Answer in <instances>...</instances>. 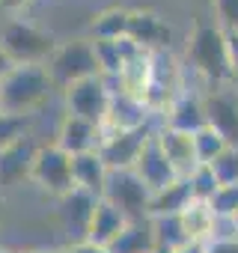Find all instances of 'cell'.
Wrapping results in <instances>:
<instances>
[{
  "label": "cell",
  "instance_id": "cell-1",
  "mask_svg": "<svg viewBox=\"0 0 238 253\" xmlns=\"http://www.w3.org/2000/svg\"><path fill=\"white\" fill-rule=\"evenodd\" d=\"M54 89L45 66H12L0 78V113L30 119L51 101Z\"/></svg>",
  "mask_w": 238,
  "mask_h": 253
},
{
  "label": "cell",
  "instance_id": "cell-2",
  "mask_svg": "<svg viewBox=\"0 0 238 253\" xmlns=\"http://www.w3.org/2000/svg\"><path fill=\"white\" fill-rule=\"evenodd\" d=\"M185 63L208 84V86H229L235 84L232 66H229V48H226V33L217 24L199 21L185 48Z\"/></svg>",
  "mask_w": 238,
  "mask_h": 253
},
{
  "label": "cell",
  "instance_id": "cell-3",
  "mask_svg": "<svg viewBox=\"0 0 238 253\" xmlns=\"http://www.w3.org/2000/svg\"><path fill=\"white\" fill-rule=\"evenodd\" d=\"M0 48L6 51L12 66H45L57 48V39L24 18H9L0 27Z\"/></svg>",
  "mask_w": 238,
  "mask_h": 253
},
{
  "label": "cell",
  "instance_id": "cell-4",
  "mask_svg": "<svg viewBox=\"0 0 238 253\" xmlns=\"http://www.w3.org/2000/svg\"><path fill=\"white\" fill-rule=\"evenodd\" d=\"M51 81L57 89H66L83 78H95L98 72V60H95V45L92 39H69V42H57L51 60L45 63Z\"/></svg>",
  "mask_w": 238,
  "mask_h": 253
},
{
  "label": "cell",
  "instance_id": "cell-5",
  "mask_svg": "<svg viewBox=\"0 0 238 253\" xmlns=\"http://www.w3.org/2000/svg\"><path fill=\"white\" fill-rule=\"evenodd\" d=\"M30 182L45 191L48 197L63 200L66 194L75 191V179H72V155H66L57 143H45L36 149L33 158V170H30Z\"/></svg>",
  "mask_w": 238,
  "mask_h": 253
},
{
  "label": "cell",
  "instance_id": "cell-6",
  "mask_svg": "<svg viewBox=\"0 0 238 253\" xmlns=\"http://www.w3.org/2000/svg\"><path fill=\"white\" fill-rule=\"evenodd\" d=\"M110 84L95 75V78H83L72 86L63 89V104H66V113L72 116H80L92 125H104L107 119V107H110Z\"/></svg>",
  "mask_w": 238,
  "mask_h": 253
},
{
  "label": "cell",
  "instance_id": "cell-7",
  "mask_svg": "<svg viewBox=\"0 0 238 253\" xmlns=\"http://www.w3.org/2000/svg\"><path fill=\"white\" fill-rule=\"evenodd\" d=\"M101 200L116 206L128 220H137V217H149L152 191L140 182V176L134 170H110Z\"/></svg>",
  "mask_w": 238,
  "mask_h": 253
},
{
  "label": "cell",
  "instance_id": "cell-8",
  "mask_svg": "<svg viewBox=\"0 0 238 253\" xmlns=\"http://www.w3.org/2000/svg\"><path fill=\"white\" fill-rule=\"evenodd\" d=\"M202 107L205 125H211L229 146H238V84L208 86L202 92Z\"/></svg>",
  "mask_w": 238,
  "mask_h": 253
},
{
  "label": "cell",
  "instance_id": "cell-9",
  "mask_svg": "<svg viewBox=\"0 0 238 253\" xmlns=\"http://www.w3.org/2000/svg\"><path fill=\"white\" fill-rule=\"evenodd\" d=\"M152 134H155L152 125L149 128H137V131H104L95 152L101 155L107 170H134V164H137V158Z\"/></svg>",
  "mask_w": 238,
  "mask_h": 253
},
{
  "label": "cell",
  "instance_id": "cell-10",
  "mask_svg": "<svg viewBox=\"0 0 238 253\" xmlns=\"http://www.w3.org/2000/svg\"><path fill=\"white\" fill-rule=\"evenodd\" d=\"M128 39L137 42L143 51L158 54L170 51L173 42V27L152 9H131V24H128Z\"/></svg>",
  "mask_w": 238,
  "mask_h": 253
},
{
  "label": "cell",
  "instance_id": "cell-11",
  "mask_svg": "<svg viewBox=\"0 0 238 253\" xmlns=\"http://www.w3.org/2000/svg\"><path fill=\"white\" fill-rule=\"evenodd\" d=\"M134 173L140 176V182H143L152 194H158V191L170 188L173 182H179V173H176L173 164L167 161V155H164V149H161V143H158L155 134L146 140V146H143V152H140V158H137V164H134Z\"/></svg>",
  "mask_w": 238,
  "mask_h": 253
},
{
  "label": "cell",
  "instance_id": "cell-12",
  "mask_svg": "<svg viewBox=\"0 0 238 253\" xmlns=\"http://www.w3.org/2000/svg\"><path fill=\"white\" fill-rule=\"evenodd\" d=\"M101 137H104V131H101V125H92V122H86V119H80V116H72V113H66L63 119H60V125H57V146L66 152V155H83V152H95L98 149V143H101Z\"/></svg>",
  "mask_w": 238,
  "mask_h": 253
},
{
  "label": "cell",
  "instance_id": "cell-13",
  "mask_svg": "<svg viewBox=\"0 0 238 253\" xmlns=\"http://www.w3.org/2000/svg\"><path fill=\"white\" fill-rule=\"evenodd\" d=\"M149 125H152V113L140 98L125 95V92H113L107 119L101 125L104 131H137V128H149Z\"/></svg>",
  "mask_w": 238,
  "mask_h": 253
},
{
  "label": "cell",
  "instance_id": "cell-14",
  "mask_svg": "<svg viewBox=\"0 0 238 253\" xmlns=\"http://www.w3.org/2000/svg\"><path fill=\"white\" fill-rule=\"evenodd\" d=\"M125 226H128V217L116 206H110L107 200H95V206L89 211V220L83 226V238L92 241V244H101V247H113V241L122 235Z\"/></svg>",
  "mask_w": 238,
  "mask_h": 253
},
{
  "label": "cell",
  "instance_id": "cell-15",
  "mask_svg": "<svg viewBox=\"0 0 238 253\" xmlns=\"http://www.w3.org/2000/svg\"><path fill=\"white\" fill-rule=\"evenodd\" d=\"M155 137H158V143H161L167 161H170L173 170L179 173V179H188V176L199 167L197 149H194V134L167 128V125H158V128H155Z\"/></svg>",
  "mask_w": 238,
  "mask_h": 253
},
{
  "label": "cell",
  "instance_id": "cell-16",
  "mask_svg": "<svg viewBox=\"0 0 238 253\" xmlns=\"http://www.w3.org/2000/svg\"><path fill=\"white\" fill-rule=\"evenodd\" d=\"M36 149H39V143L33 137H24L6 149H0V188H15L24 179L30 182Z\"/></svg>",
  "mask_w": 238,
  "mask_h": 253
},
{
  "label": "cell",
  "instance_id": "cell-17",
  "mask_svg": "<svg viewBox=\"0 0 238 253\" xmlns=\"http://www.w3.org/2000/svg\"><path fill=\"white\" fill-rule=\"evenodd\" d=\"M164 125L176 131H188L197 134L205 125V107H202V92H188L182 89L179 98L170 104V110L164 113Z\"/></svg>",
  "mask_w": 238,
  "mask_h": 253
},
{
  "label": "cell",
  "instance_id": "cell-18",
  "mask_svg": "<svg viewBox=\"0 0 238 253\" xmlns=\"http://www.w3.org/2000/svg\"><path fill=\"white\" fill-rule=\"evenodd\" d=\"M107 176H110V170H107V164L101 161L98 152H83V155H75L72 158V179H75V188L78 191L101 200L104 185H107Z\"/></svg>",
  "mask_w": 238,
  "mask_h": 253
},
{
  "label": "cell",
  "instance_id": "cell-19",
  "mask_svg": "<svg viewBox=\"0 0 238 253\" xmlns=\"http://www.w3.org/2000/svg\"><path fill=\"white\" fill-rule=\"evenodd\" d=\"M113 253H155L158 241H155V229H152V217H137L128 220V226L122 229L110 247Z\"/></svg>",
  "mask_w": 238,
  "mask_h": 253
},
{
  "label": "cell",
  "instance_id": "cell-20",
  "mask_svg": "<svg viewBox=\"0 0 238 253\" xmlns=\"http://www.w3.org/2000/svg\"><path fill=\"white\" fill-rule=\"evenodd\" d=\"M179 220L185 226V235L188 241H205L211 238V229H214V211L208 203H199V200H191L182 211H179Z\"/></svg>",
  "mask_w": 238,
  "mask_h": 253
},
{
  "label": "cell",
  "instance_id": "cell-21",
  "mask_svg": "<svg viewBox=\"0 0 238 253\" xmlns=\"http://www.w3.org/2000/svg\"><path fill=\"white\" fill-rule=\"evenodd\" d=\"M128 24H131V9L128 6H107L92 18L89 33H92V39H125Z\"/></svg>",
  "mask_w": 238,
  "mask_h": 253
},
{
  "label": "cell",
  "instance_id": "cell-22",
  "mask_svg": "<svg viewBox=\"0 0 238 253\" xmlns=\"http://www.w3.org/2000/svg\"><path fill=\"white\" fill-rule=\"evenodd\" d=\"M188 203H191V188H188V179H179V182H173L170 188H164V191L152 194V200H149V217L179 214Z\"/></svg>",
  "mask_w": 238,
  "mask_h": 253
},
{
  "label": "cell",
  "instance_id": "cell-23",
  "mask_svg": "<svg viewBox=\"0 0 238 253\" xmlns=\"http://www.w3.org/2000/svg\"><path fill=\"white\" fill-rule=\"evenodd\" d=\"M152 229H155L158 250H176L179 244H185V241H188V235H185V226H182L179 214L152 217Z\"/></svg>",
  "mask_w": 238,
  "mask_h": 253
},
{
  "label": "cell",
  "instance_id": "cell-24",
  "mask_svg": "<svg viewBox=\"0 0 238 253\" xmlns=\"http://www.w3.org/2000/svg\"><path fill=\"white\" fill-rule=\"evenodd\" d=\"M226 146H229V143L211 128V125H202V128L194 134V149H197V161H199V164H211Z\"/></svg>",
  "mask_w": 238,
  "mask_h": 253
},
{
  "label": "cell",
  "instance_id": "cell-25",
  "mask_svg": "<svg viewBox=\"0 0 238 253\" xmlns=\"http://www.w3.org/2000/svg\"><path fill=\"white\" fill-rule=\"evenodd\" d=\"M188 188H191V200L208 203V200L217 194L220 182H217V176H214V170H211L208 164H199V167L188 176Z\"/></svg>",
  "mask_w": 238,
  "mask_h": 253
},
{
  "label": "cell",
  "instance_id": "cell-26",
  "mask_svg": "<svg viewBox=\"0 0 238 253\" xmlns=\"http://www.w3.org/2000/svg\"><path fill=\"white\" fill-rule=\"evenodd\" d=\"M208 167L214 170L220 185H238V146H226Z\"/></svg>",
  "mask_w": 238,
  "mask_h": 253
},
{
  "label": "cell",
  "instance_id": "cell-27",
  "mask_svg": "<svg viewBox=\"0 0 238 253\" xmlns=\"http://www.w3.org/2000/svg\"><path fill=\"white\" fill-rule=\"evenodd\" d=\"M208 206H211L214 217L235 220V214H238V185H220L217 194L208 200Z\"/></svg>",
  "mask_w": 238,
  "mask_h": 253
},
{
  "label": "cell",
  "instance_id": "cell-28",
  "mask_svg": "<svg viewBox=\"0 0 238 253\" xmlns=\"http://www.w3.org/2000/svg\"><path fill=\"white\" fill-rule=\"evenodd\" d=\"M27 122L30 119H21V116H9V113H0V149H6L24 137H30L27 131Z\"/></svg>",
  "mask_w": 238,
  "mask_h": 253
},
{
  "label": "cell",
  "instance_id": "cell-29",
  "mask_svg": "<svg viewBox=\"0 0 238 253\" xmlns=\"http://www.w3.org/2000/svg\"><path fill=\"white\" fill-rule=\"evenodd\" d=\"M214 24L223 33H238V0H211Z\"/></svg>",
  "mask_w": 238,
  "mask_h": 253
},
{
  "label": "cell",
  "instance_id": "cell-30",
  "mask_svg": "<svg viewBox=\"0 0 238 253\" xmlns=\"http://www.w3.org/2000/svg\"><path fill=\"white\" fill-rule=\"evenodd\" d=\"M226 48H229V66H232V78L238 84V33H226Z\"/></svg>",
  "mask_w": 238,
  "mask_h": 253
},
{
  "label": "cell",
  "instance_id": "cell-31",
  "mask_svg": "<svg viewBox=\"0 0 238 253\" xmlns=\"http://www.w3.org/2000/svg\"><path fill=\"white\" fill-rule=\"evenodd\" d=\"M205 253H238V238H226V241H208Z\"/></svg>",
  "mask_w": 238,
  "mask_h": 253
},
{
  "label": "cell",
  "instance_id": "cell-32",
  "mask_svg": "<svg viewBox=\"0 0 238 253\" xmlns=\"http://www.w3.org/2000/svg\"><path fill=\"white\" fill-rule=\"evenodd\" d=\"M72 253H113L110 247H101V244H92V241H86V238H80V241H75L72 247H69Z\"/></svg>",
  "mask_w": 238,
  "mask_h": 253
},
{
  "label": "cell",
  "instance_id": "cell-33",
  "mask_svg": "<svg viewBox=\"0 0 238 253\" xmlns=\"http://www.w3.org/2000/svg\"><path fill=\"white\" fill-rule=\"evenodd\" d=\"M33 3V0H0V12H6V15H18L21 9H27Z\"/></svg>",
  "mask_w": 238,
  "mask_h": 253
},
{
  "label": "cell",
  "instance_id": "cell-34",
  "mask_svg": "<svg viewBox=\"0 0 238 253\" xmlns=\"http://www.w3.org/2000/svg\"><path fill=\"white\" fill-rule=\"evenodd\" d=\"M170 253H205V241H185Z\"/></svg>",
  "mask_w": 238,
  "mask_h": 253
},
{
  "label": "cell",
  "instance_id": "cell-35",
  "mask_svg": "<svg viewBox=\"0 0 238 253\" xmlns=\"http://www.w3.org/2000/svg\"><path fill=\"white\" fill-rule=\"evenodd\" d=\"M9 69H12V60L6 57V51H3V48H0V78H3Z\"/></svg>",
  "mask_w": 238,
  "mask_h": 253
},
{
  "label": "cell",
  "instance_id": "cell-36",
  "mask_svg": "<svg viewBox=\"0 0 238 253\" xmlns=\"http://www.w3.org/2000/svg\"><path fill=\"white\" fill-rule=\"evenodd\" d=\"M18 253H57V250H42V247H30V250H18Z\"/></svg>",
  "mask_w": 238,
  "mask_h": 253
},
{
  "label": "cell",
  "instance_id": "cell-37",
  "mask_svg": "<svg viewBox=\"0 0 238 253\" xmlns=\"http://www.w3.org/2000/svg\"><path fill=\"white\" fill-rule=\"evenodd\" d=\"M57 253H72V250H69V247H66V250H57Z\"/></svg>",
  "mask_w": 238,
  "mask_h": 253
},
{
  "label": "cell",
  "instance_id": "cell-38",
  "mask_svg": "<svg viewBox=\"0 0 238 253\" xmlns=\"http://www.w3.org/2000/svg\"><path fill=\"white\" fill-rule=\"evenodd\" d=\"M0 253H12V250H3V247H0Z\"/></svg>",
  "mask_w": 238,
  "mask_h": 253
},
{
  "label": "cell",
  "instance_id": "cell-39",
  "mask_svg": "<svg viewBox=\"0 0 238 253\" xmlns=\"http://www.w3.org/2000/svg\"><path fill=\"white\" fill-rule=\"evenodd\" d=\"M155 253H170V250H155Z\"/></svg>",
  "mask_w": 238,
  "mask_h": 253
},
{
  "label": "cell",
  "instance_id": "cell-40",
  "mask_svg": "<svg viewBox=\"0 0 238 253\" xmlns=\"http://www.w3.org/2000/svg\"><path fill=\"white\" fill-rule=\"evenodd\" d=\"M235 226H238V214H235Z\"/></svg>",
  "mask_w": 238,
  "mask_h": 253
}]
</instances>
